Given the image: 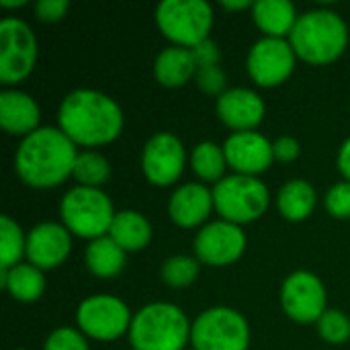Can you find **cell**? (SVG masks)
Segmentation results:
<instances>
[{"instance_id": "836d02e7", "label": "cell", "mask_w": 350, "mask_h": 350, "mask_svg": "<svg viewBox=\"0 0 350 350\" xmlns=\"http://www.w3.org/2000/svg\"><path fill=\"white\" fill-rule=\"evenodd\" d=\"M193 55H195V62H197V68L203 70V68H211V66H217L219 64V49L213 41L205 39L201 41L199 45H195L193 49Z\"/></svg>"}, {"instance_id": "7a4b0ae2", "label": "cell", "mask_w": 350, "mask_h": 350, "mask_svg": "<svg viewBox=\"0 0 350 350\" xmlns=\"http://www.w3.org/2000/svg\"><path fill=\"white\" fill-rule=\"evenodd\" d=\"M57 119L59 129L82 146L109 144L123 127V115L115 100L94 90L70 92L59 107Z\"/></svg>"}, {"instance_id": "74e56055", "label": "cell", "mask_w": 350, "mask_h": 350, "mask_svg": "<svg viewBox=\"0 0 350 350\" xmlns=\"http://www.w3.org/2000/svg\"><path fill=\"white\" fill-rule=\"evenodd\" d=\"M221 6L226 10H240V8H248L250 6V0H238V2H232V0H224Z\"/></svg>"}, {"instance_id": "ba28073f", "label": "cell", "mask_w": 350, "mask_h": 350, "mask_svg": "<svg viewBox=\"0 0 350 350\" xmlns=\"http://www.w3.org/2000/svg\"><path fill=\"white\" fill-rule=\"evenodd\" d=\"M248 340L246 320L230 308L207 310L191 326L195 350H246Z\"/></svg>"}, {"instance_id": "5bb4252c", "label": "cell", "mask_w": 350, "mask_h": 350, "mask_svg": "<svg viewBox=\"0 0 350 350\" xmlns=\"http://www.w3.org/2000/svg\"><path fill=\"white\" fill-rule=\"evenodd\" d=\"M142 168L150 183L158 187H168L178 180L185 168V148L170 133L154 135L142 156Z\"/></svg>"}, {"instance_id": "30bf717a", "label": "cell", "mask_w": 350, "mask_h": 350, "mask_svg": "<svg viewBox=\"0 0 350 350\" xmlns=\"http://www.w3.org/2000/svg\"><path fill=\"white\" fill-rule=\"evenodd\" d=\"M78 326L96 340H115L129 328V310L123 301L109 295H94L80 304Z\"/></svg>"}, {"instance_id": "7c38bea8", "label": "cell", "mask_w": 350, "mask_h": 350, "mask_svg": "<svg viewBox=\"0 0 350 350\" xmlns=\"http://www.w3.org/2000/svg\"><path fill=\"white\" fill-rule=\"evenodd\" d=\"M295 66L291 43L277 37L260 39L248 55V72L260 86H277L289 78Z\"/></svg>"}, {"instance_id": "cb8c5ba5", "label": "cell", "mask_w": 350, "mask_h": 350, "mask_svg": "<svg viewBox=\"0 0 350 350\" xmlns=\"http://www.w3.org/2000/svg\"><path fill=\"white\" fill-rule=\"evenodd\" d=\"M316 205V191L306 180H291L279 193V211L289 221L306 219Z\"/></svg>"}, {"instance_id": "5b68a950", "label": "cell", "mask_w": 350, "mask_h": 350, "mask_svg": "<svg viewBox=\"0 0 350 350\" xmlns=\"http://www.w3.org/2000/svg\"><path fill=\"white\" fill-rule=\"evenodd\" d=\"M160 31L183 47H195L207 39L213 12L205 0H164L156 10Z\"/></svg>"}, {"instance_id": "4dcf8cb0", "label": "cell", "mask_w": 350, "mask_h": 350, "mask_svg": "<svg viewBox=\"0 0 350 350\" xmlns=\"http://www.w3.org/2000/svg\"><path fill=\"white\" fill-rule=\"evenodd\" d=\"M45 350H88L86 340L74 328H57L45 342Z\"/></svg>"}, {"instance_id": "9a60e30c", "label": "cell", "mask_w": 350, "mask_h": 350, "mask_svg": "<svg viewBox=\"0 0 350 350\" xmlns=\"http://www.w3.org/2000/svg\"><path fill=\"white\" fill-rule=\"evenodd\" d=\"M224 154L228 164L244 176H252L267 170L275 160L273 146L269 144V139L254 131L230 135L226 139Z\"/></svg>"}, {"instance_id": "8d00e7d4", "label": "cell", "mask_w": 350, "mask_h": 350, "mask_svg": "<svg viewBox=\"0 0 350 350\" xmlns=\"http://www.w3.org/2000/svg\"><path fill=\"white\" fill-rule=\"evenodd\" d=\"M338 168L350 180V137L345 142V146H342V150L338 154Z\"/></svg>"}, {"instance_id": "f546056e", "label": "cell", "mask_w": 350, "mask_h": 350, "mask_svg": "<svg viewBox=\"0 0 350 350\" xmlns=\"http://www.w3.org/2000/svg\"><path fill=\"white\" fill-rule=\"evenodd\" d=\"M320 336L330 345H342L350 338V320L338 310H328L318 320Z\"/></svg>"}, {"instance_id": "4fadbf2b", "label": "cell", "mask_w": 350, "mask_h": 350, "mask_svg": "<svg viewBox=\"0 0 350 350\" xmlns=\"http://www.w3.org/2000/svg\"><path fill=\"white\" fill-rule=\"evenodd\" d=\"M246 248L244 232L230 221H213L205 226L195 238L197 258L211 267H226L236 262Z\"/></svg>"}, {"instance_id": "3957f363", "label": "cell", "mask_w": 350, "mask_h": 350, "mask_svg": "<svg viewBox=\"0 0 350 350\" xmlns=\"http://www.w3.org/2000/svg\"><path fill=\"white\" fill-rule=\"evenodd\" d=\"M293 51L308 64L334 62L349 43V31L345 21L332 10H312L297 18L289 33Z\"/></svg>"}, {"instance_id": "e575fe53", "label": "cell", "mask_w": 350, "mask_h": 350, "mask_svg": "<svg viewBox=\"0 0 350 350\" xmlns=\"http://www.w3.org/2000/svg\"><path fill=\"white\" fill-rule=\"evenodd\" d=\"M68 10V0H41L37 2V16L45 23L59 21Z\"/></svg>"}, {"instance_id": "d6a6232c", "label": "cell", "mask_w": 350, "mask_h": 350, "mask_svg": "<svg viewBox=\"0 0 350 350\" xmlns=\"http://www.w3.org/2000/svg\"><path fill=\"white\" fill-rule=\"evenodd\" d=\"M197 84L203 92L207 94H224L221 90L226 88V74L219 70V66L203 68L197 72Z\"/></svg>"}, {"instance_id": "8fae6325", "label": "cell", "mask_w": 350, "mask_h": 350, "mask_svg": "<svg viewBox=\"0 0 350 350\" xmlns=\"http://www.w3.org/2000/svg\"><path fill=\"white\" fill-rule=\"evenodd\" d=\"M283 308L289 318L301 324L318 322L326 312V291L312 273L297 271L283 285Z\"/></svg>"}, {"instance_id": "f35d334b", "label": "cell", "mask_w": 350, "mask_h": 350, "mask_svg": "<svg viewBox=\"0 0 350 350\" xmlns=\"http://www.w3.org/2000/svg\"><path fill=\"white\" fill-rule=\"evenodd\" d=\"M0 4L4 6V8H12V6H25L27 4V0H0Z\"/></svg>"}, {"instance_id": "ffe728a7", "label": "cell", "mask_w": 350, "mask_h": 350, "mask_svg": "<svg viewBox=\"0 0 350 350\" xmlns=\"http://www.w3.org/2000/svg\"><path fill=\"white\" fill-rule=\"evenodd\" d=\"M197 70L199 68H197L195 55L187 47H168V49H164L158 55L156 66H154L156 80L162 86H168V88H176V86L187 84Z\"/></svg>"}, {"instance_id": "277c9868", "label": "cell", "mask_w": 350, "mask_h": 350, "mask_svg": "<svg viewBox=\"0 0 350 350\" xmlns=\"http://www.w3.org/2000/svg\"><path fill=\"white\" fill-rule=\"evenodd\" d=\"M191 338L187 316L172 304H152L135 314L129 328L133 350H180Z\"/></svg>"}, {"instance_id": "484cf974", "label": "cell", "mask_w": 350, "mask_h": 350, "mask_svg": "<svg viewBox=\"0 0 350 350\" xmlns=\"http://www.w3.org/2000/svg\"><path fill=\"white\" fill-rule=\"evenodd\" d=\"M193 170L201 180L213 183V180H221L224 170H226V154L219 146L211 144V142H203L195 148L193 158H191Z\"/></svg>"}, {"instance_id": "83f0119b", "label": "cell", "mask_w": 350, "mask_h": 350, "mask_svg": "<svg viewBox=\"0 0 350 350\" xmlns=\"http://www.w3.org/2000/svg\"><path fill=\"white\" fill-rule=\"evenodd\" d=\"M0 236H2V246H0L2 262H0V267L12 269V267H16L23 252L27 250V240L23 238L21 228L6 215L0 217Z\"/></svg>"}, {"instance_id": "6da1fadb", "label": "cell", "mask_w": 350, "mask_h": 350, "mask_svg": "<svg viewBox=\"0 0 350 350\" xmlns=\"http://www.w3.org/2000/svg\"><path fill=\"white\" fill-rule=\"evenodd\" d=\"M76 158L74 142L62 129L41 127L23 139L14 164L18 176L27 185L47 189L72 174Z\"/></svg>"}, {"instance_id": "1f68e13d", "label": "cell", "mask_w": 350, "mask_h": 350, "mask_svg": "<svg viewBox=\"0 0 350 350\" xmlns=\"http://www.w3.org/2000/svg\"><path fill=\"white\" fill-rule=\"evenodd\" d=\"M326 207L334 217H350V183H340L330 189L326 197Z\"/></svg>"}, {"instance_id": "e0dca14e", "label": "cell", "mask_w": 350, "mask_h": 350, "mask_svg": "<svg viewBox=\"0 0 350 350\" xmlns=\"http://www.w3.org/2000/svg\"><path fill=\"white\" fill-rule=\"evenodd\" d=\"M217 115L228 127L242 133L262 121L265 103L256 92L248 88H232L217 98Z\"/></svg>"}, {"instance_id": "4316f807", "label": "cell", "mask_w": 350, "mask_h": 350, "mask_svg": "<svg viewBox=\"0 0 350 350\" xmlns=\"http://www.w3.org/2000/svg\"><path fill=\"white\" fill-rule=\"evenodd\" d=\"M72 174L80 183V187L96 189L98 185H105L109 180L111 166H109V162L100 154L84 152V154H78Z\"/></svg>"}, {"instance_id": "d590c367", "label": "cell", "mask_w": 350, "mask_h": 350, "mask_svg": "<svg viewBox=\"0 0 350 350\" xmlns=\"http://www.w3.org/2000/svg\"><path fill=\"white\" fill-rule=\"evenodd\" d=\"M273 154L279 162H293L299 156V144L293 137H279L273 144Z\"/></svg>"}, {"instance_id": "ac0fdd59", "label": "cell", "mask_w": 350, "mask_h": 350, "mask_svg": "<svg viewBox=\"0 0 350 350\" xmlns=\"http://www.w3.org/2000/svg\"><path fill=\"white\" fill-rule=\"evenodd\" d=\"M39 123V107L35 100L16 90H4L0 94V125L4 131L12 135H31L37 131Z\"/></svg>"}, {"instance_id": "d4e9b609", "label": "cell", "mask_w": 350, "mask_h": 350, "mask_svg": "<svg viewBox=\"0 0 350 350\" xmlns=\"http://www.w3.org/2000/svg\"><path fill=\"white\" fill-rule=\"evenodd\" d=\"M18 301H35L45 289V279L41 271L33 265H16L8 269L6 281L2 285Z\"/></svg>"}, {"instance_id": "d6986e66", "label": "cell", "mask_w": 350, "mask_h": 350, "mask_svg": "<svg viewBox=\"0 0 350 350\" xmlns=\"http://www.w3.org/2000/svg\"><path fill=\"white\" fill-rule=\"evenodd\" d=\"M213 207V193L203 185H185L170 199V217L180 228H195Z\"/></svg>"}, {"instance_id": "52a82bcc", "label": "cell", "mask_w": 350, "mask_h": 350, "mask_svg": "<svg viewBox=\"0 0 350 350\" xmlns=\"http://www.w3.org/2000/svg\"><path fill=\"white\" fill-rule=\"evenodd\" d=\"M213 205L230 224H248L258 219L269 205L267 187L254 176H228L213 189Z\"/></svg>"}, {"instance_id": "9c48e42d", "label": "cell", "mask_w": 350, "mask_h": 350, "mask_svg": "<svg viewBox=\"0 0 350 350\" xmlns=\"http://www.w3.org/2000/svg\"><path fill=\"white\" fill-rule=\"evenodd\" d=\"M37 41L29 25L18 18L0 23V80L14 84L27 78L35 66Z\"/></svg>"}, {"instance_id": "7402d4cb", "label": "cell", "mask_w": 350, "mask_h": 350, "mask_svg": "<svg viewBox=\"0 0 350 350\" xmlns=\"http://www.w3.org/2000/svg\"><path fill=\"white\" fill-rule=\"evenodd\" d=\"M109 238H113L123 250H142L152 238V228L144 215L135 211H119L111 224Z\"/></svg>"}, {"instance_id": "8992f818", "label": "cell", "mask_w": 350, "mask_h": 350, "mask_svg": "<svg viewBox=\"0 0 350 350\" xmlns=\"http://www.w3.org/2000/svg\"><path fill=\"white\" fill-rule=\"evenodd\" d=\"M62 219L66 230L74 232L76 236L96 240L111 230L115 213L109 197L103 191L76 187L62 201Z\"/></svg>"}, {"instance_id": "f1b7e54d", "label": "cell", "mask_w": 350, "mask_h": 350, "mask_svg": "<svg viewBox=\"0 0 350 350\" xmlns=\"http://www.w3.org/2000/svg\"><path fill=\"white\" fill-rule=\"evenodd\" d=\"M199 275V262L191 256H172L162 267V279L170 287H187Z\"/></svg>"}, {"instance_id": "603a6c76", "label": "cell", "mask_w": 350, "mask_h": 350, "mask_svg": "<svg viewBox=\"0 0 350 350\" xmlns=\"http://www.w3.org/2000/svg\"><path fill=\"white\" fill-rule=\"evenodd\" d=\"M86 265L90 273L100 279L115 277L125 265V250L113 238H96L86 248Z\"/></svg>"}, {"instance_id": "2e32d148", "label": "cell", "mask_w": 350, "mask_h": 350, "mask_svg": "<svg viewBox=\"0 0 350 350\" xmlns=\"http://www.w3.org/2000/svg\"><path fill=\"white\" fill-rule=\"evenodd\" d=\"M70 252V234L59 224H41L27 238V258L37 269H53Z\"/></svg>"}, {"instance_id": "44dd1931", "label": "cell", "mask_w": 350, "mask_h": 350, "mask_svg": "<svg viewBox=\"0 0 350 350\" xmlns=\"http://www.w3.org/2000/svg\"><path fill=\"white\" fill-rule=\"evenodd\" d=\"M252 10H254L256 25L269 37H277V39L291 33L299 18L295 14V6L289 0H258L252 4Z\"/></svg>"}]
</instances>
